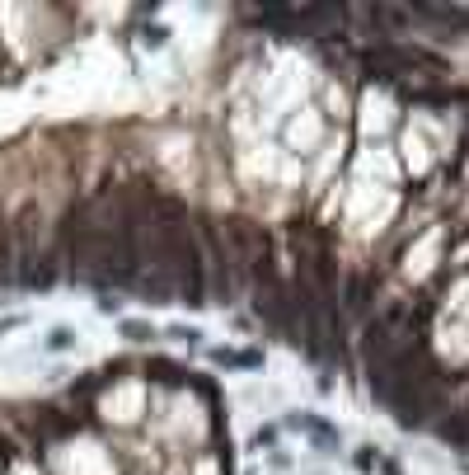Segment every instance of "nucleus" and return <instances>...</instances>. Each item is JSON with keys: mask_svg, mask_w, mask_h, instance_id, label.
Returning a JSON list of instances; mask_svg holds the SVG:
<instances>
[{"mask_svg": "<svg viewBox=\"0 0 469 475\" xmlns=\"http://www.w3.org/2000/svg\"><path fill=\"white\" fill-rule=\"evenodd\" d=\"M14 283L28 287V292H47V287H57L61 283V259L52 254H20V273H14Z\"/></svg>", "mask_w": 469, "mask_h": 475, "instance_id": "obj_1", "label": "nucleus"}, {"mask_svg": "<svg viewBox=\"0 0 469 475\" xmlns=\"http://www.w3.org/2000/svg\"><path fill=\"white\" fill-rule=\"evenodd\" d=\"M371 292H376V273H357L347 283V310H366L371 306Z\"/></svg>", "mask_w": 469, "mask_h": 475, "instance_id": "obj_2", "label": "nucleus"}, {"mask_svg": "<svg viewBox=\"0 0 469 475\" xmlns=\"http://www.w3.org/2000/svg\"><path fill=\"white\" fill-rule=\"evenodd\" d=\"M441 433H446V438H456V442H469V409H460L456 419H446V423H441Z\"/></svg>", "mask_w": 469, "mask_h": 475, "instance_id": "obj_3", "label": "nucleus"}, {"mask_svg": "<svg viewBox=\"0 0 469 475\" xmlns=\"http://www.w3.org/2000/svg\"><path fill=\"white\" fill-rule=\"evenodd\" d=\"M123 334L131 343H146V339H155V325H141V320H123Z\"/></svg>", "mask_w": 469, "mask_h": 475, "instance_id": "obj_4", "label": "nucleus"}, {"mask_svg": "<svg viewBox=\"0 0 469 475\" xmlns=\"http://www.w3.org/2000/svg\"><path fill=\"white\" fill-rule=\"evenodd\" d=\"M216 363H226V367H258V353H216Z\"/></svg>", "mask_w": 469, "mask_h": 475, "instance_id": "obj_5", "label": "nucleus"}, {"mask_svg": "<svg viewBox=\"0 0 469 475\" xmlns=\"http://www.w3.org/2000/svg\"><path fill=\"white\" fill-rule=\"evenodd\" d=\"M71 343H76V334H71V330H66V325H57V330H52V334H47V349H52V353H61V349H71Z\"/></svg>", "mask_w": 469, "mask_h": 475, "instance_id": "obj_6", "label": "nucleus"}, {"mask_svg": "<svg viewBox=\"0 0 469 475\" xmlns=\"http://www.w3.org/2000/svg\"><path fill=\"white\" fill-rule=\"evenodd\" d=\"M170 334H174V339H183V343H193V339H197V330H193V325H174Z\"/></svg>", "mask_w": 469, "mask_h": 475, "instance_id": "obj_7", "label": "nucleus"}]
</instances>
